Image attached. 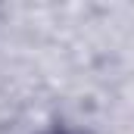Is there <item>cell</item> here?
Here are the masks:
<instances>
[{
    "label": "cell",
    "instance_id": "6da1fadb",
    "mask_svg": "<svg viewBox=\"0 0 134 134\" xmlns=\"http://www.w3.org/2000/svg\"><path fill=\"white\" fill-rule=\"evenodd\" d=\"M53 134H66V131H53Z\"/></svg>",
    "mask_w": 134,
    "mask_h": 134
}]
</instances>
